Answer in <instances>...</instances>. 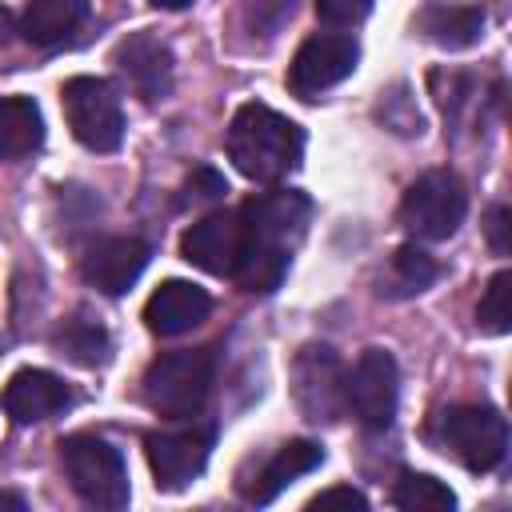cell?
<instances>
[{"instance_id":"1","label":"cell","mask_w":512,"mask_h":512,"mask_svg":"<svg viewBox=\"0 0 512 512\" xmlns=\"http://www.w3.org/2000/svg\"><path fill=\"white\" fill-rule=\"evenodd\" d=\"M244 220V256L232 272V280L244 292L268 296L280 288L292 248L304 240L308 220H312V200L292 188L260 192L240 208Z\"/></svg>"},{"instance_id":"2","label":"cell","mask_w":512,"mask_h":512,"mask_svg":"<svg viewBox=\"0 0 512 512\" xmlns=\"http://www.w3.org/2000/svg\"><path fill=\"white\" fill-rule=\"evenodd\" d=\"M228 160L256 184L284 180L300 156H304V132L288 116H280L268 104H244L236 108L228 124Z\"/></svg>"},{"instance_id":"3","label":"cell","mask_w":512,"mask_h":512,"mask_svg":"<svg viewBox=\"0 0 512 512\" xmlns=\"http://www.w3.org/2000/svg\"><path fill=\"white\" fill-rule=\"evenodd\" d=\"M212 380H216L212 348L164 352L144 372V404L164 420H192L204 412Z\"/></svg>"},{"instance_id":"4","label":"cell","mask_w":512,"mask_h":512,"mask_svg":"<svg viewBox=\"0 0 512 512\" xmlns=\"http://www.w3.org/2000/svg\"><path fill=\"white\" fill-rule=\"evenodd\" d=\"M432 444L468 472H492L508 452V420L488 404H452L432 420Z\"/></svg>"},{"instance_id":"5","label":"cell","mask_w":512,"mask_h":512,"mask_svg":"<svg viewBox=\"0 0 512 512\" xmlns=\"http://www.w3.org/2000/svg\"><path fill=\"white\" fill-rule=\"evenodd\" d=\"M60 464H64L72 492L88 508L116 512L128 504V468L112 440H104L96 432H76V436L60 440Z\"/></svg>"},{"instance_id":"6","label":"cell","mask_w":512,"mask_h":512,"mask_svg":"<svg viewBox=\"0 0 512 512\" xmlns=\"http://www.w3.org/2000/svg\"><path fill=\"white\" fill-rule=\"evenodd\" d=\"M64 100V116L72 136L88 148V152H116L124 140V108L120 96L108 80L100 76H72L60 88Z\"/></svg>"},{"instance_id":"7","label":"cell","mask_w":512,"mask_h":512,"mask_svg":"<svg viewBox=\"0 0 512 512\" xmlns=\"http://www.w3.org/2000/svg\"><path fill=\"white\" fill-rule=\"evenodd\" d=\"M464 212H468V192L460 176L448 168L424 172L420 180L408 184L400 200V224L416 240H448L464 224Z\"/></svg>"},{"instance_id":"8","label":"cell","mask_w":512,"mask_h":512,"mask_svg":"<svg viewBox=\"0 0 512 512\" xmlns=\"http://www.w3.org/2000/svg\"><path fill=\"white\" fill-rule=\"evenodd\" d=\"M396 400H400V372L396 360L384 348H368L360 352V360L352 364V372L344 376V408L356 416V424H364L368 432H384L396 416Z\"/></svg>"},{"instance_id":"9","label":"cell","mask_w":512,"mask_h":512,"mask_svg":"<svg viewBox=\"0 0 512 512\" xmlns=\"http://www.w3.org/2000/svg\"><path fill=\"white\" fill-rule=\"evenodd\" d=\"M356 60H360V44L352 36H344V32H316V36H308L296 48V56L288 64V88L300 100H316L320 92H328L340 80H348Z\"/></svg>"},{"instance_id":"10","label":"cell","mask_w":512,"mask_h":512,"mask_svg":"<svg viewBox=\"0 0 512 512\" xmlns=\"http://www.w3.org/2000/svg\"><path fill=\"white\" fill-rule=\"evenodd\" d=\"M144 456L148 468L156 476L160 492H180L188 488L212 456V428L192 424V428H168V432H152L144 440Z\"/></svg>"},{"instance_id":"11","label":"cell","mask_w":512,"mask_h":512,"mask_svg":"<svg viewBox=\"0 0 512 512\" xmlns=\"http://www.w3.org/2000/svg\"><path fill=\"white\" fill-rule=\"evenodd\" d=\"M292 396L304 420L312 424H332L344 412V372L328 344L300 348L292 364Z\"/></svg>"},{"instance_id":"12","label":"cell","mask_w":512,"mask_h":512,"mask_svg":"<svg viewBox=\"0 0 512 512\" xmlns=\"http://www.w3.org/2000/svg\"><path fill=\"white\" fill-rule=\"evenodd\" d=\"M112 64L120 72V80L144 100V104H156L172 92V76H176V60H172V48L152 36V32H128L116 52H112Z\"/></svg>"},{"instance_id":"13","label":"cell","mask_w":512,"mask_h":512,"mask_svg":"<svg viewBox=\"0 0 512 512\" xmlns=\"http://www.w3.org/2000/svg\"><path fill=\"white\" fill-rule=\"evenodd\" d=\"M180 256L208 276H232L244 256V220L240 212H208L180 236Z\"/></svg>"},{"instance_id":"14","label":"cell","mask_w":512,"mask_h":512,"mask_svg":"<svg viewBox=\"0 0 512 512\" xmlns=\"http://www.w3.org/2000/svg\"><path fill=\"white\" fill-rule=\"evenodd\" d=\"M148 240L140 236H104L80 256V280L104 296H124L148 268Z\"/></svg>"},{"instance_id":"15","label":"cell","mask_w":512,"mask_h":512,"mask_svg":"<svg viewBox=\"0 0 512 512\" xmlns=\"http://www.w3.org/2000/svg\"><path fill=\"white\" fill-rule=\"evenodd\" d=\"M208 312H212V296L200 284L164 280L144 304V324L156 336H180V332H192L196 324H204Z\"/></svg>"},{"instance_id":"16","label":"cell","mask_w":512,"mask_h":512,"mask_svg":"<svg viewBox=\"0 0 512 512\" xmlns=\"http://www.w3.org/2000/svg\"><path fill=\"white\" fill-rule=\"evenodd\" d=\"M320 464H324V448H320L316 440H288V444H280L252 476L240 480V496H244L248 504H268L276 492H284L292 480L308 476V472L320 468Z\"/></svg>"},{"instance_id":"17","label":"cell","mask_w":512,"mask_h":512,"mask_svg":"<svg viewBox=\"0 0 512 512\" xmlns=\"http://www.w3.org/2000/svg\"><path fill=\"white\" fill-rule=\"evenodd\" d=\"M68 404H72L68 384L44 368H20L4 388V412L16 424H44L60 416Z\"/></svg>"},{"instance_id":"18","label":"cell","mask_w":512,"mask_h":512,"mask_svg":"<svg viewBox=\"0 0 512 512\" xmlns=\"http://www.w3.org/2000/svg\"><path fill=\"white\" fill-rule=\"evenodd\" d=\"M416 32L444 48V52H460V48H472L480 36H484V8L480 4H452V0H428L420 12H416Z\"/></svg>"},{"instance_id":"19","label":"cell","mask_w":512,"mask_h":512,"mask_svg":"<svg viewBox=\"0 0 512 512\" xmlns=\"http://www.w3.org/2000/svg\"><path fill=\"white\" fill-rule=\"evenodd\" d=\"M88 20V0H32L20 16V36L36 48H56Z\"/></svg>"},{"instance_id":"20","label":"cell","mask_w":512,"mask_h":512,"mask_svg":"<svg viewBox=\"0 0 512 512\" xmlns=\"http://www.w3.org/2000/svg\"><path fill=\"white\" fill-rule=\"evenodd\" d=\"M436 276H440L436 260L424 248L404 244V248H396L388 256V264H384V272L376 280V292L388 296V300H408V296H420L424 288H432Z\"/></svg>"},{"instance_id":"21","label":"cell","mask_w":512,"mask_h":512,"mask_svg":"<svg viewBox=\"0 0 512 512\" xmlns=\"http://www.w3.org/2000/svg\"><path fill=\"white\" fill-rule=\"evenodd\" d=\"M52 348L76 364V368H100L112 360V336L104 324L88 320V316H68L56 332H52Z\"/></svg>"},{"instance_id":"22","label":"cell","mask_w":512,"mask_h":512,"mask_svg":"<svg viewBox=\"0 0 512 512\" xmlns=\"http://www.w3.org/2000/svg\"><path fill=\"white\" fill-rule=\"evenodd\" d=\"M44 140L40 108L28 96H0V160H20Z\"/></svg>"},{"instance_id":"23","label":"cell","mask_w":512,"mask_h":512,"mask_svg":"<svg viewBox=\"0 0 512 512\" xmlns=\"http://www.w3.org/2000/svg\"><path fill=\"white\" fill-rule=\"evenodd\" d=\"M392 504L404 512H448L456 508V496L448 484H440L428 472H404L392 488Z\"/></svg>"},{"instance_id":"24","label":"cell","mask_w":512,"mask_h":512,"mask_svg":"<svg viewBox=\"0 0 512 512\" xmlns=\"http://www.w3.org/2000/svg\"><path fill=\"white\" fill-rule=\"evenodd\" d=\"M476 324L492 336H504L512 328V272L508 268H500L488 280V288L480 296V308H476Z\"/></svg>"},{"instance_id":"25","label":"cell","mask_w":512,"mask_h":512,"mask_svg":"<svg viewBox=\"0 0 512 512\" xmlns=\"http://www.w3.org/2000/svg\"><path fill=\"white\" fill-rule=\"evenodd\" d=\"M372 12V0H316V16L328 28H356Z\"/></svg>"},{"instance_id":"26","label":"cell","mask_w":512,"mask_h":512,"mask_svg":"<svg viewBox=\"0 0 512 512\" xmlns=\"http://www.w3.org/2000/svg\"><path fill=\"white\" fill-rule=\"evenodd\" d=\"M228 192L224 176L216 168H196L188 180H184V204H212Z\"/></svg>"},{"instance_id":"27","label":"cell","mask_w":512,"mask_h":512,"mask_svg":"<svg viewBox=\"0 0 512 512\" xmlns=\"http://www.w3.org/2000/svg\"><path fill=\"white\" fill-rule=\"evenodd\" d=\"M308 508H312V512H316V508H356V512H364V508H368V496L356 492L352 484H336V488L316 492V496L308 500Z\"/></svg>"},{"instance_id":"28","label":"cell","mask_w":512,"mask_h":512,"mask_svg":"<svg viewBox=\"0 0 512 512\" xmlns=\"http://www.w3.org/2000/svg\"><path fill=\"white\" fill-rule=\"evenodd\" d=\"M508 208L504 204H492L488 208V220H484V232H488V244H492V252L496 256H508V248H512V240H508Z\"/></svg>"},{"instance_id":"29","label":"cell","mask_w":512,"mask_h":512,"mask_svg":"<svg viewBox=\"0 0 512 512\" xmlns=\"http://www.w3.org/2000/svg\"><path fill=\"white\" fill-rule=\"evenodd\" d=\"M0 508H12V512H24V496H12V492H0Z\"/></svg>"},{"instance_id":"30","label":"cell","mask_w":512,"mask_h":512,"mask_svg":"<svg viewBox=\"0 0 512 512\" xmlns=\"http://www.w3.org/2000/svg\"><path fill=\"white\" fill-rule=\"evenodd\" d=\"M156 8H168V12H180V8H188L192 0H152Z\"/></svg>"},{"instance_id":"31","label":"cell","mask_w":512,"mask_h":512,"mask_svg":"<svg viewBox=\"0 0 512 512\" xmlns=\"http://www.w3.org/2000/svg\"><path fill=\"white\" fill-rule=\"evenodd\" d=\"M4 28H8V8L0 4V32H4Z\"/></svg>"}]
</instances>
